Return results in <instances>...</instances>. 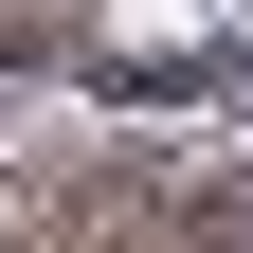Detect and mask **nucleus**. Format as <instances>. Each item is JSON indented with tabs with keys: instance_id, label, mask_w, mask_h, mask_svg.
Here are the masks:
<instances>
[{
	"instance_id": "f257e3e1",
	"label": "nucleus",
	"mask_w": 253,
	"mask_h": 253,
	"mask_svg": "<svg viewBox=\"0 0 253 253\" xmlns=\"http://www.w3.org/2000/svg\"><path fill=\"white\" fill-rule=\"evenodd\" d=\"M253 0H109V54H235Z\"/></svg>"
}]
</instances>
